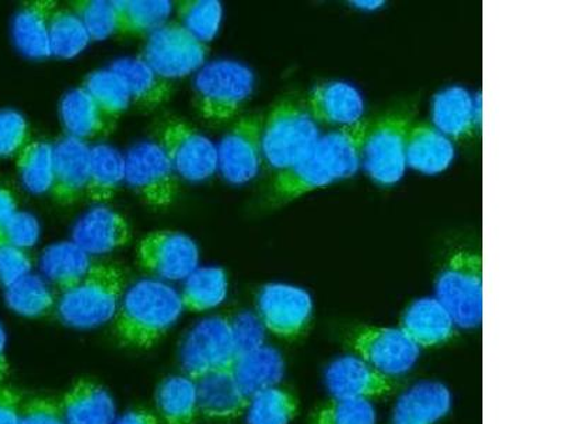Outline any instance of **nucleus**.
Segmentation results:
<instances>
[{
	"label": "nucleus",
	"instance_id": "48",
	"mask_svg": "<svg viewBox=\"0 0 566 424\" xmlns=\"http://www.w3.org/2000/svg\"><path fill=\"white\" fill-rule=\"evenodd\" d=\"M22 396L12 388L0 385V424H19Z\"/></svg>",
	"mask_w": 566,
	"mask_h": 424
},
{
	"label": "nucleus",
	"instance_id": "24",
	"mask_svg": "<svg viewBox=\"0 0 566 424\" xmlns=\"http://www.w3.org/2000/svg\"><path fill=\"white\" fill-rule=\"evenodd\" d=\"M454 159L453 141L432 124L412 123L407 138V168L427 176L441 174Z\"/></svg>",
	"mask_w": 566,
	"mask_h": 424
},
{
	"label": "nucleus",
	"instance_id": "40",
	"mask_svg": "<svg viewBox=\"0 0 566 424\" xmlns=\"http://www.w3.org/2000/svg\"><path fill=\"white\" fill-rule=\"evenodd\" d=\"M176 8L181 26L201 43L211 42L219 33L222 7L217 0H185Z\"/></svg>",
	"mask_w": 566,
	"mask_h": 424
},
{
	"label": "nucleus",
	"instance_id": "15",
	"mask_svg": "<svg viewBox=\"0 0 566 424\" xmlns=\"http://www.w3.org/2000/svg\"><path fill=\"white\" fill-rule=\"evenodd\" d=\"M262 123L264 116L250 114L241 116L231 126L217 148L219 169L229 183H250L260 173L262 165Z\"/></svg>",
	"mask_w": 566,
	"mask_h": 424
},
{
	"label": "nucleus",
	"instance_id": "46",
	"mask_svg": "<svg viewBox=\"0 0 566 424\" xmlns=\"http://www.w3.org/2000/svg\"><path fill=\"white\" fill-rule=\"evenodd\" d=\"M30 271H32V261L23 250L0 240V285L7 289L22 277L30 275Z\"/></svg>",
	"mask_w": 566,
	"mask_h": 424
},
{
	"label": "nucleus",
	"instance_id": "28",
	"mask_svg": "<svg viewBox=\"0 0 566 424\" xmlns=\"http://www.w3.org/2000/svg\"><path fill=\"white\" fill-rule=\"evenodd\" d=\"M60 118L69 136L83 141L99 138L113 128V120L106 118L83 87L64 95L60 104Z\"/></svg>",
	"mask_w": 566,
	"mask_h": 424
},
{
	"label": "nucleus",
	"instance_id": "33",
	"mask_svg": "<svg viewBox=\"0 0 566 424\" xmlns=\"http://www.w3.org/2000/svg\"><path fill=\"white\" fill-rule=\"evenodd\" d=\"M229 292L226 272L220 267H197L187 277L180 299L186 310L206 311L216 309L226 300Z\"/></svg>",
	"mask_w": 566,
	"mask_h": 424
},
{
	"label": "nucleus",
	"instance_id": "6",
	"mask_svg": "<svg viewBox=\"0 0 566 424\" xmlns=\"http://www.w3.org/2000/svg\"><path fill=\"white\" fill-rule=\"evenodd\" d=\"M437 299L460 328H478L483 320V257L474 247L453 251L434 283Z\"/></svg>",
	"mask_w": 566,
	"mask_h": 424
},
{
	"label": "nucleus",
	"instance_id": "1",
	"mask_svg": "<svg viewBox=\"0 0 566 424\" xmlns=\"http://www.w3.org/2000/svg\"><path fill=\"white\" fill-rule=\"evenodd\" d=\"M368 125L370 120H363L352 128L321 136L305 158L277 173L270 187L268 201L272 205L287 204L356 174L361 166L363 141Z\"/></svg>",
	"mask_w": 566,
	"mask_h": 424
},
{
	"label": "nucleus",
	"instance_id": "45",
	"mask_svg": "<svg viewBox=\"0 0 566 424\" xmlns=\"http://www.w3.org/2000/svg\"><path fill=\"white\" fill-rule=\"evenodd\" d=\"M40 239V224L38 219L29 212L17 211L4 222L0 229V240L10 245L27 250L38 244Z\"/></svg>",
	"mask_w": 566,
	"mask_h": 424
},
{
	"label": "nucleus",
	"instance_id": "39",
	"mask_svg": "<svg viewBox=\"0 0 566 424\" xmlns=\"http://www.w3.org/2000/svg\"><path fill=\"white\" fill-rule=\"evenodd\" d=\"M119 14L120 35L154 33L166 24L174 4L170 2H115Z\"/></svg>",
	"mask_w": 566,
	"mask_h": 424
},
{
	"label": "nucleus",
	"instance_id": "3",
	"mask_svg": "<svg viewBox=\"0 0 566 424\" xmlns=\"http://www.w3.org/2000/svg\"><path fill=\"white\" fill-rule=\"evenodd\" d=\"M126 289L124 267L115 262H93L88 274L57 301L60 320L74 328H94L114 320Z\"/></svg>",
	"mask_w": 566,
	"mask_h": 424
},
{
	"label": "nucleus",
	"instance_id": "38",
	"mask_svg": "<svg viewBox=\"0 0 566 424\" xmlns=\"http://www.w3.org/2000/svg\"><path fill=\"white\" fill-rule=\"evenodd\" d=\"M83 88L93 97L106 118L113 123L129 108L128 89L119 75L111 68L91 73L85 78Z\"/></svg>",
	"mask_w": 566,
	"mask_h": 424
},
{
	"label": "nucleus",
	"instance_id": "22",
	"mask_svg": "<svg viewBox=\"0 0 566 424\" xmlns=\"http://www.w3.org/2000/svg\"><path fill=\"white\" fill-rule=\"evenodd\" d=\"M197 402L201 415L212 421H231L244 415L248 399L232 370H222L196 380Z\"/></svg>",
	"mask_w": 566,
	"mask_h": 424
},
{
	"label": "nucleus",
	"instance_id": "12",
	"mask_svg": "<svg viewBox=\"0 0 566 424\" xmlns=\"http://www.w3.org/2000/svg\"><path fill=\"white\" fill-rule=\"evenodd\" d=\"M199 246L177 231L150 232L136 247L140 269L160 282L186 280L199 267Z\"/></svg>",
	"mask_w": 566,
	"mask_h": 424
},
{
	"label": "nucleus",
	"instance_id": "43",
	"mask_svg": "<svg viewBox=\"0 0 566 424\" xmlns=\"http://www.w3.org/2000/svg\"><path fill=\"white\" fill-rule=\"evenodd\" d=\"M29 144V125L22 114L0 110V158L19 155Z\"/></svg>",
	"mask_w": 566,
	"mask_h": 424
},
{
	"label": "nucleus",
	"instance_id": "50",
	"mask_svg": "<svg viewBox=\"0 0 566 424\" xmlns=\"http://www.w3.org/2000/svg\"><path fill=\"white\" fill-rule=\"evenodd\" d=\"M18 211L17 200L8 189L0 187V229Z\"/></svg>",
	"mask_w": 566,
	"mask_h": 424
},
{
	"label": "nucleus",
	"instance_id": "5",
	"mask_svg": "<svg viewBox=\"0 0 566 424\" xmlns=\"http://www.w3.org/2000/svg\"><path fill=\"white\" fill-rule=\"evenodd\" d=\"M193 103L197 114L212 125L230 123L245 108L255 89L251 68L231 60L212 62L195 80Z\"/></svg>",
	"mask_w": 566,
	"mask_h": 424
},
{
	"label": "nucleus",
	"instance_id": "37",
	"mask_svg": "<svg viewBox=\"0 0 566 424\" xmlns=\"http://www.w3.org/2000/svg\"><path fill=\"white\" fill-rule=\"evenodd\" d=\"M7 305L20 316L38 318L54 309L55 297L39 277L28 275L4 289Z\"/></svg>",
	"mask_w": 566,
	"mask_h": 424
},
{
	"label": "nucleus",
	"instance_id": "27",
	"mask_svg": "<svg viewBox=\"0 0 566 424\" xmlns=\"http://www.w3.org/2000/svg\"><path fill=\"white\" fill-rule=\"evenodd\" d=\"M65 424H113L115 403L105 388L93 381L75 382L62 401Z\"/></svg>",
	"mask_w": 566,
	"mask_h": 424
},
{
	"label": "nucleus",
	"instance_id": "51",
	"mask_svg": "<svg viewBox=\"0 0 566 424\" xmlns=\"http://www.w3.org/2000/svg\"><path fill=\"white\" fill-rule=\"evenodd\" d=\"M9 375V361L7 357V332L0 326V385Z\"/></svg>",
	"mask_w": 566,
	"mask_h": 424
},
{
	"label": "nucleus",
	"instance_id": "23",
	"mask_svg": "<svg viewBox=\"0 0 566 424\" xmlns=\"http://www.w3.org/2000/svg\"><path fill=\"white\" fill-rule=\"evenodd\" d=\"M451 409L448 386L437 381L419 382L398 399L391 424H438Z\"/></svg>",
	"mask_w": 566,
	"mask_h": 424
},
{
	"label": "nucleus",
	"instance_id": "26",
	"mask_svg": "<svg viewBox=\"0 0 566 424\" xmlns=\"http://www.w3.org/2000/svg\"><path fill=\"white\" fill-rule=\"evenodd\" d=\"M111 70L124 81L130 103L140 109H155L168 103L174 93L171 81L161 78L145 60L120 59Z\"/></svg>",
	"mask_w": 566,
	"mask_h": 424
},
{
	"label": "nucleus",
	"instance_id": "34",
	"mask_svg": "<svg viewBox=\"0 0 566 424\" xmlns=\"http://www.w3.org/2000/svg\"><path fill=\"white\" fill-rule=\"evenodd\" d=\"M91 42L83 20L71 8H55L50 19V50L55 57L74 59Z\"/></svg>",
	"mask_w": 566,
	"mask_h": 424
},
{
	"label": "nucleus",
	"instance_id": "25",
	"mask_svg": "<svg viewBox=\"0 0 566 424\" xmlns=\"http://www.w3.org/2000/svg\"><path fill=\"white\" fill-rule=\"evenodd\" d=\"M57 3L39 0L24 3L13 19V42L20 53L29 59H45L50 50V19Z\"/></svg>",
	"mask_w": 566,
	"mask_h": 424
},
{
	"label": "nucleus",
	"instance_id": "49",
	"mask_svg": "<svg viewBox=\"0 0 566 424\" xmlns=\"http://www.w3.org/2000/svg\"><path fill=\"white\" fill-rule=\"evenodd\" d=\"M116 424H159L158 417L154 415L148 409H133L126 412Z\"/></svg>",
	"mask_w": 566,
	"mask_h": 424
},
{
	"label": "nucleus",
	"instance_id": "17",
	"mask_svg": "<svg viewBox=\"0 0 566 424\" xmlns=\"http://www.w3.org/2000/svg\"><path fill=\"white\" fill-rule=\"evenodd\" d=\"M305 105L318 125L337 126L338 129L361 124L366 113L360 91L343 81L316 85Z\"/></svg>",
	"mask_w": 566,
	"mask_h": 424
},
{
	"label": "nucleus",
	"instance_id": "2",
	"mask_svg": "<svg viewBox=\"0 0 566 424\" xmlns=\"http://www.w3.org/2000/svg\"><path fill=\"white\" fill-rule=\"evenodd\" d=\"M185 307L180 295L168 283L136 282L125 290L114 317V337L129 348L154 347L179 320Z\"/></svg>",
	"mask_w": 566,
	"mask_h": 424
},
{
	"label": "nucleus",
	"instance_id": "16",
	"mask_svg": "<svg viewBox=\"0 0 566 424\" xmlns=\"http://www.w3.org/2000/svg\"><path fill=\"white\" fill-rule=\"evenodd\" d=\"M91 148L73 136H63L53 146L54 200L62 205L77 203L85 195L90 173Z\"/></svg>",
	"mask_w": 566,
	"mask_h": 424
},
{
	"label": "nucleus",
	"instance_id": "32",
	"mask_svg": "<svg viewBox=\"0 0 566 424\" xmlns=\"http://www.w3.org/2000/svg\"><path fill=\"white\" fill-rule=\"evenodd\" d=\"M155 399L166 424H195L199 416L196 381L189 377L168 378L160 383Z\"/></svg>",
	"mask_w": 566,
	"mask_h": 424
},
{
	"label": "nucleus",
	"instance_id": "42",
	"mask_svg": "<svg viewBox=\"0 0 566 424\" xmlns=\"http://www.w3.org/2000/svg\"><path fill=\"white\" fill-rule=\"evenodd\" d=\"M315 424H377V411L371 401L335 399L318 409Z\"/></svg>",
	"mask_w": 566,
	"mask_h": 424
},
{
	"label": "nucleus",
	"instance_id": "4",
	"mask_svg": "<svg viewBox=\"0 0 566 424\" xmlns=\"http://www.w3.org/2000/svg\"><path fill=\"white\" fill-rule=\"evenodd\" d=\"M321 136V128L305 103L282 98L262 123V158L281 173L305 158Z\"/></svg>",
	"mask_w": 566,
	"mask_h": 424
},
{
	"label": "nucleus",
	"instance_id": "13",
	"mask_svg": "<svg viewBox=\"0 0 566 424\" xmlns=\"http://www.w3.org/2000/svg\"><path fill=\"white\" fill-rule=\"evenodd\" d=\"M354 356L388 378L406 375L419 360V348L401 328L360 327L350 338Z\"/></svg>",
	"mask_w": 566,
	"mask_h": 424
},
{
	"label": "nucleus",
	"instance_id": "35",
	"mask_svg": "<svg viewBox=\"0 0 566 424\" xmlns=\"http://www.w3.org/2000/svg\"><path fill=\"white\" fill-rule=\"evenodd\" d=\"M300 412V402L277 386L264 389L248 401V424H291Z\"/></svg>",
	"mask_w": 566,
	"mask_h": 424
},
{
	"label": "nucleus",
	"instance_id": "30",
	"mask_svg": "<svg viewBox=\"0 0 566 424\" xmlns=\"http://www.w3.org/2000/svg\"><path fill=\"white\" fill-rule=\"evenodd\" d=\"M93 261L77 244L59 242L49 246L40 259L43 275L60 290H69L84 279Z\"/></svg>",
	"mask_w": 566,
	"mask_h": 424
},
{
	"label": "nucleus",
	"instance_id": "11",
	"mask_svg": "<svg viewBox=\"0 0 566 424\" xmlns=\"http://www.w3.org/2000/svg\"><path fill=\"white\" fill-rule=\"evenodd\" d=\"M168 156L156 141H142L125 156V180L154 209L174 203L177 177Z\"/></svg>",
	"mask_w": 566,
	"mask_h": 424
},
{
	"label": "nucleus",
	"instance_id": "44",
	"mask_svg": "<svg viewBox=\"0 0 566 424\" xmlns=\"http://www.w3.org/2000/svg\"><path fill=\"white\" fill-rule=\"evenodd\" d=\"M232 338L239 357L265 346V327L260 317L251 311L237 312L230 317Z\"/></svg>",
	"mask_w": 566,
	"mask_h": 424
},
{
	"label": "nucleus",
	"instance_id": "36",
	"mask_svg": "<svg viewBox=\"0 0 566 424\" xmlns=\"http://www.w3.org/2000/svg\"><path fill=\"white\" fill-rule=\"evenodd\" d=\"M53 145L30 141L18 155L20 180L30 193L44 194L53 186Z\"/></svg>",
	"mask_w": 566,
	"mask_h": 424
},
{
	"label": "nucleus",
	"instance_id": "18",
	"mask_svg": "<svg viewBox=\"0 0 566 424\" xmlns=\"http://www.w3.org/2000/svg\"><path fill=\"white\" fill-rule=\"evenodd\" d=\"M326 386L335 399L382 398L392 392L391 378L374 370L357 356L337 358L326 371Z\"/></svg>",
	"mask_w": 566,
	"mask_h": 424
},
{
	"label": "nucleus",
	"instance_id": "9",
	"mask_svg": "<svg viewBox=\"0 0 566 424\" xmlns=\"http://www.w3.org/2000/svg\"><path fill=\"white\" fill-rule=\"evenodd\" d=\"M237 358L231 320L227 316L200 321L187 332L180 346L181 368L185 375L195 381L207 373L232 370Z\"/></svg>",
	"mask_w": 566,
	"mask_h": 424
},
{
	"label": "nucleus",
	"instance_id": "7",
	"mask_svg": "<svg viewBox=\"0 0 566 424\" xmlns=\"http://www.w3.org/2000/svg\"><path fill=\"white\" fill-rule=\"evenodd\" d=\"M412 119L411 110L396 109L368 125L363 141L361 166L374 183L389 187L402 180Z\"/></svg>",
	"mask_w": 566,
	"mask_h": 424
},
{
	"label": "nucleus",
	"instance_id": "31",
	"mask_svg": "<svg viewBox=\"0 0 566 424\" xmlns=\"http://www.w3.org/2000/svg\"><path fill=\"white\" fill-rule=\"evenodd\" d=\"M125 180V158L113 146L97 145L91 148L90 173L85 195L93 203L104 204L113 200Z\"/></svg>",
	"mask_w": 566,
	"mask_h": 424
},
{
	"label": "nucleus",
	"instance_id": "19",
	"mask_svg": "<svg viewBox=\"0 0 566 424\" xmlns=\"http://www.w3.org/2000/svg\"><path fill=\"white\" fill-rule=\"evenodd\" d=\"M431 114L439 132L452 141L468 140L482 125V98L463 87L444 88L434 95Z\"/></svg>",
	"mask_w": 566,
	"mask_h": 424
},
{
	"label": "nucleus",
	"instance_id": "52",
	"mask_svg": "<svg viewBox=\"0 0 566 424\" xmlns=\"http://www.w3.org/2000/svg\"><path fill=\"white\" fill-rule=\"evenodd\" d=\"M354 8L363 9V10H376L384 7V2H374V0H370V2H353L352 3Z\"/></svg>",
	"mask_w": 566,
	"mask_h": 424
},
{
	"label": "nucleus",
	"instance_id": "10",
	"mask_svg": "<svg viewBox=\"0 0 566 424\" xmlns=\"http://www.w3.org/2000/svg\"><path fill=\"white\" fill-rule=\"evenodd\" d=\"M209 49L179 22L166 23L149 34L142 60L161 78L171 81L195 73L205 64Z\"/></svg>",
	"mask_w": 566,
	"mask_h": 424
},
{
	"label": "nucleus",
	"instance_id": "29",
	"mask_svg": "<svg viewBox=\"0 0 566 424\" xmlns=\"http://www.w3.org/2000/svg\"><path fill=\"white\" fill-rule=\"evenodd\" d=\"M232 372L241 391L250 399L264 389L276 386L285 373V363L274 348L262 346L237 358Z\"/></svg>",
	"mask_w": 566,
	"mask_h": 424
},
{
	"label": "nucleus",
	"instance_id": "20",
	"mask_svg": "<svg viewBox=\"0 0 566 424\" xmlns=\"http://www.w3.org/2000/svg\"><path fill=\"white\" fill-rule=\"evenodd\" d=\"M130 229L123 215L106 206H97L80 219L73 230V242L88 255H105L129 244Z\"/></svg>",
	"mask_w": 566,
	"mask_h": 424
},
{
	"label": "nucleus",
	"instance_id": "8",
	"mask_svg": "<svg viewBox=\"0 0 566 424\" xmlns=\"http://www.w3.org/2000/svg\"><path fill=\"white\" fill-rule=\"evenodd\" d=\"M156 144L174 166L176 174L189 181L210 179L219 169L217 148L195 126L179 118L160 120L154 130Z\"/></svg>",
	"mask_w": 566,
	"mask_h": 424
},
{
	"label": "nucleus",
	"instance_id": "41",
	"mask_svg": "<svg viewBox=\"0 0 566 424\" xmlns=\"http://www.w3.org/2000/svg\"><path fill=\"white\" fill-rule=\"evenodd\" d=\"M71 9L83 20L91 40H105L119 33V14L115 2L83 0L71 3Z\"/></svg>",
	"mask_w": 566,
	"mask_h": 424
},
{
	"label": "nucleus",
	"instance_id": "14",
	"mask_svg": "<svg viewBox=\"0 0 566 424\" xmlns=\"http://www.w3.org/2000/svg\"><path fill=\"white\" fill-rule=\"evenodd\" d=\"M256 312L265 330L283 340H295L311 325L312 296L302 287L271 283L258 292Z\"/></svg>",
	"mask_w": 566,
	"mask_h": 424
},
{
	"label": "nucleus",
	"instance_id": "47",
	"mask_svg": "<svg viewBox=\"0 0 566 424\" xmlns=\"http://www.w3.org/2000/svg\"><path fill=\"white\" fill-rule=\"evenodd\" d=\"M19 424H65L62 403L48 396L30 398L23 402Z\"/></svg>",
	"mask_w": 566,
	"mask_h": 424
},
{
	"label": "nucleus",
	"instance_id": "21",
	"mask_svg": "<svg viewBox=\"0 0 566 424\" xmlns=\"http://www.w3.org/2000/svg\"><path fill=\"white\" fill-rule=\"evenodd\" d=\"M399 328L419 348H433L451 341L457 325L437 297H422L402 312Z\"/></svg>",
	"mask_w": 566,
	"mask_h": 424
}]
</instances>
